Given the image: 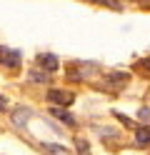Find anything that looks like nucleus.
Wrapping results in <instances>:
<instances>
[{
	"label": "nucleus",
	"mask_w": 150,
	"mask_h": 155,
	"mask_svg": "<svg viewBox=\"0 0 150 155\" xmlns=\"http://www.w3.org/2000/svg\"><path fill=\"white\" fill-rule=\"evenodd\" d=\"M140 3H150V0H140Z\"/></svg>",
	"instance_id": "15"
},
{
	"label": "nucleus",
	"mask_w": 150,
	"mask_h": 155,
	"mask_svg": "<svg viewBox=\"0 0 150 155\" xmlns=\"http://www.w3.org/2000/svg\"><path fill=\"white\" fill-rule=\"evenodd\" d=\"M5 108H8V100L3 98V95H0V110H5Z\"/></svg>",
	"instance_id": "14"
},
{
	"label": "nucleus",
	"mask_w": 150,
	"mask_h": 155,
	"mask_svg": "<svg viewBox=\"0 0 150 155\" xmlns=\"http://www.w3.org/2000/svg\"><path fill=\"white\" fill-rule=\"evenodd\" d=\"M138 118L143 120V123H150V108H140L138 110Z\"/></svg>",
	"instance_id": "12"
},
{
	"label": "nucleus",
	"mask_w": 150,
	"mask_h": 155,
	"mask_svg": "<svg viewBox=\"0 0 150 155\" xmlns=\"http://www.w3.org/2000/svg\"><path fill=\"white\" fill-rule=\"evenodd\" d=\"M50 115L60 118V120H63V123H68V125H73V123H75V118H73V115H70L65 108H50Z\"/></svg>",
	"instance_id": "7"
},
{
	"label": "nucleus",
	"mask_w": 150,
	"mask_h": 155,
	"mask_svg": "<svg viewBox=\"0 0 150 155\" xmlns=\"http://www.w3.org/2000/svg\"><path fill=\"white\" fill-rule=\"evenodd\" d=\"M48 103L53 105V108H68L70 103L75 100V93H70L65 88H53V90H48Z\"/></svg>",
	"instance_id": "2"
},
{
	"label": "nucleus",
	"mask_w": 150,
	"mask_h": 155,
	"mask_svg": "<svg viewBox=\"0 0 150 155\" xmlns=\"http://www.w3.org/2000/svg\"><path fill=\"white\" fill-rule=\"evenodd\" d=\"M98 70V68L93 65V63H80V60H75V63H68V80H85V78H90Z\"/></svg>",
	"instance_id": "1"
},
{
	"label": "nucleus",
	"mask_w": 150,
	"mask_h": 155,
	"mask_svg": "<svg viewBox=\"0 0 150 155\" xmlns=\"http://www.w3.org/2000/svg\"><path fill=\"white\" fill-rule=\"evenodd\" d=\"M58 65H60V60L53 55V53H40L38 58H35V68H40V70H45L48 75H53L55 70H58Z\"/></svg>",
	"instance_id": "3"
},
{
	"label": "nucleus",
	"mask_w": 150,
	"mask_h": 155,
	"mask_svg": "<svg viewBox=\"0 0 150 155\" xmlns=\"http://www.w3.org/2000/svg\"><path fill=\"white\" fill-rule=\"evenodd\" d=\"M0 63H3L8 70H18L20 68V53L18 50H10V48H0Z\"/></svg>",
	"instance_id": "4"
},
{
	"label": "nucleus",
	"mask_w": 150,
	"mask_h": 155,
	"mask_svg": "<svg viewBox=\"0 0 150 155\" xmlns=\"http://www.w3.org/2000/svg\"><path fill=\"white\" fill-rule=\"evenodd\" d=\"M135 145H150V128L148 125L135 130Z\"/></svg>",
	"instance_id": "6"
},
{
	"label": "nucleus",
	"mask_w": 150,
	"mask_h": 155,
	"mask_svg": "<svg viewBox=\"0 0 150 155\" xmlns=\"http://www.w3.org/2000/svg\"><path fill=\"white\" fill-rule=\"evenodd\" d=\"M43 150H48V155H70L63 145H55V143H43Z\"/></svg>",
	"instance_id": "8"
},
{
	"label": "nucleus",
	"mask_w": 150,
	"mask_h": 155,
	"mask_svg": "<svg viewBox=\"0 0 150 155\" xmlns=\"http://www.w3.org/2000/svg\"><path fill=\"white\" fill-rule=\"evenodd\" d=\"M135 70H138L140 75H148V78H150V58H143V60H138V63H135Z\"/></svg>",
	"instance_id": "10"
},
{
	"label": "nucleus",
	"mask_w": 150,
	"mask_h": 155,
	"mask_svg": "<svg viewBox=\"0 0 150 155\" xmlns=\"http://www.w3.org/2000/svg\"><path fill=\"white\" fill-rule=\"evenodd\" d=\"M30 80H35V83H48V80H50V75H48L45 70H40V68L33 65V70H30Z\"/></svg>",
	"instance_id": "9"
},
{
	"label": "nucleus",
	"mask_w": 150,
	"mask_h": 155,
	"mask_svg": "<svg viewBox=\"0 0 150 155\" xmlns=\"http://www.w3.org/2000/svg\"><path fill=\"white\" fill-rule=\"evenodd\" d=\"M78 150H80V155H90V148L85 140H78Z\"/></svg>",
	"instance_id": "13"
},
{
	"label": "nucleus",
	"mask_w": 150,
	"mask_h": 155,
	"mask_svg": "<svg viewBox=\"0 0 150 155\" xmlns=\"http://www.w3.org/2000/svg\"><path fill=\"white\" fill-rule=\"evenodd\" d=\"M30 118H33V110L25 108V105H15V110L10 113V120H13V125H18V128H25Z\"/></svg>",
	"instance_id": "5"
},
{
	"label": "nucleus",
	"mask_w": 150,
	"mask_h": 155,
	"mask_svg": "<svg viewBox=\"0 0 150 155\" xmlns=\"http://www.w3.org/2000/svg\"><path fill=\"white\" fill-rule=\"evenodd\" d=\"M90 3H100V5H105V8H113V10H120V8H123L118 0H90Z\"/></svg>",
	"instance_id": "11"
}]
</instances>
